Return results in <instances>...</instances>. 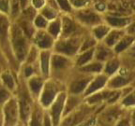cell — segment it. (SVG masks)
<instances>
[{
    "instance_id": "b9f144b4",
    "label": "cell",
    "mask_w": 135,
    "mask_h": 126,
    "mask_svg": "<svg viewBox=\"0 0 135 126\" xmlns=\"http://www.w3.org/2000/svg\"><path fill=\"white\" fill-rule=\"evenodd\" d=\"M133 120H134V123H135V112H134V116H133Z\"/></svg>"
},
{
    "instance_id": "7bdbcfd3",
    "label": "cell",
    "mask_w": 135,
    "mask_h": 126,
    "mask_svg": "<svg viewBox=\"0 0 135 126\" xmlns=\"http://www.w3.org/2000/svg\"><path fill=\"white\" fill-rule=\"evenodd\" d=\"M0 126H1V121H0Z\"/></svg>"
},
{
    "instance_id": "603a6c76",
    "label": "cell",
    "mask_w": 135,
    "mask_h": 126,
    "mask_svg": "<svg viewBox=\"0 0 135 126\" xmlns=\"http://www.w3.org/2000/svg\"><path fill=\"white\" fill-rule=\"evenodd\" d=\"M119 65V63L117 60H115V59L109 60V61L106 62V64H104V71L105 72V75L113 74L118 69Z\"/></svg>"
},
{
    "instance_id": "d6986e66",
    "label": "cell",
    "mask_w": 135,
    "mask_h": 126,
    "mask_svg": "<svg viewBox=\"0 0 135 126\" xmlns=\"http://www.w3.org/2000/svg\"><path fill=\"white\" fill-rule=\"evenodd\" d=\"M1 79L4 86L9 91H13L15 90L16 83L14 77L9 71L3 72L1 75Z\"/></svg>"
},
{
    "instance_id": "4316f807",
    "label": "cell",
    "mask_w": 135,
    "mask_h": 126,
    "mask_svg": "<svg viewBox=\"0 0 135 126\" xmlns=\"http://www.w3.org/2000/svg\"><path fill=\"white\" fill-rule=\"evenodd\" d=\"M31 126H42V112L39 108L34 111L31 122Z\"/></svg>"
},
{
    "instance_id": "f546056e",
    "label": "cell",
    "mask_w": 135,
    "mask_h": 126,
    "mask_svg": "<svg viewBox=\"0 0 135 126\" xmlns=\"http://www.w3.org/2000/svg\"><path fill=\"white\" fill-rule=\"evenodd\" d=\"M35 26L40 29H44L47 26V19L42 16H38L35 19Z\"/></svg>"
},
{
    "instance_id": "484cf974",
    "label": "cell",
    "mask_w": 135,
    "mask_h": 126,
    "mask_svg": "<svg viewBox=\"0 0 135 126\" xmlns=\"http://www.w3.org/2000/svg\"><path fill=\"white\" fill-rule=\"evenodd\" d=\"M132 40H133V38H130V37L123 38L122 39H121L115 45V50L116 52H119L121 51H122L123 50L125 49H126L128 47V45H129L131 43Z\"/></svg>"
},
{
    "instance_id": "9c48e42d",
    "label": "cell",
    "mask_w": 135,
    "mask_h": 126,
    "mask_svg": "<svg viewBox=\"0 0 135 126\" xmlns=\"http://www.w3.org/2000/svg\"><path fill=\"white\" fill-rule=\"evenodd\" d=\"M21 117L24 120H26L30 114L32 108V99L26 92L22 91L19 101L18 100Z\"/></svg>"
},
{
    "instance_id": "8d00e7d4",
    "label": "cell",
    "mask_w": 135,
    "mask_h": 126,
    "mask_svg": "<svg viewBox=\"0 0 135 126\" xmlns=\"http://www.w3.org/2000/svg\"><path fill=\"white\" fill-rule=\"evenodd\" d=\"M33 3L36 7L39 8L44 5V0H33Z\"/></svg>"
},
{
    "instance_id": "ac0fdd59",
    "label": "cell",
    "mask_w": 135,
    "mask_h": 126,
    "mask_svg": "<svg viewBox=\"0 0 135 126\" xmlns=\"http://www.w3.org/2000/svg\"><path fill=\"white\" fill-rule=\"evenodd\" d=\"M104 63L98 61L93 62H91L83 66L80 67L82 72L88 74H100L104 70Z\"/></svg>"
},
{
    "instance_id": "83f0119b",
    "label": "cell",
    "mask_w": 135,
    "mask_h": 126,
    "mask_svg": "<svg viewBox=\"0 0 135 126\" xmlns=\"http://www.w3.org/2000/svg\"><path fill=\"white\" fill-rule=\"evenodd\" d=\"M107 20L109 24L113 26H122L126 24V20L116 17H109L107 18Z\"/></svg>"
},
{
    "instance_id": "5bb4252c",
    "label": "cell",
    "mask_w": 135,
    "mask_h": 126,
    "mask_svg": "<svg viewBox=\"0 0 135 126\" xmlns=\"http://www.w3.org/2000/svg\"><path fill=\"white\" fill-rule=\"evenodd\" d=\"M76 26L72 20L69 18H64L61 22V35H63V38H69L75 36V33L77 31Z\"/></svg>"
},
{
    "instance_id": "7c38bea8",
    "label": "cell",
    "mask_w": 135,
    "mask_h": 126,
    "mask_svg": "<svg viewBox=\"0 0 135 126\" xmlns=\"http://www.w3.org/2000/svg\"><path fill=\"white\" fill-rule=\"evenodd\" d=\"M42 78L43 77L37 75H34L28 78V89L31 95L39 97L41 89L44 85Z\"/></svg>"
},
{
    "instance_id": "60d3db41",
    "label": "cell",
    "mask_w": 135,
    "mask_h": 126,
    "mask_svg": "<svg viewBox=\"0 0 135 126\" xmlns=\"http://www.w3.org/2000/svg\"><path fill=\"white\" fill-rule=\"evenodd\" d=\"M26 0H20V2H21V7H22V8L25 7V4H26Z\"/></svg>"
},
{
    "instance_id": "6da1fadb",
    "label": "cell",
    "mask_w": 135,
    "mask_h": 126,
    "mask_svg": "<svg viewBox=\"0 0 135 126\" xmlns=\"http://www.w3.org/2000/svg\"><path fill=\"white\" fill-rule=\"evenodd\" d=\"M11 49L14 56L19 62L26 60L31 47H29L28 36L18 25H15L9 32Z\"/></svg>"
},
{
    "instance_id": "f35d334b",
    "label": "cell",
    "mask_w": 135,
    "mask_h": 126,
    "mask_svg": "<svg viewBox=\"0 0 135 126\" xmlns=\"http://www.w3.org/2000/svg\"><path fill=\"white\" fill-rule=\"evenodd\" d=\"M96 8H97L98 10H104L105 9V6L104 4L103 3H98L96 5Z\"/></svg>"
},
{
    "instance_id": "e575fe53",
    "label": "cell",
    "mask_w": 135,
    "mask_h": 126,
    "mask_svg": "<svg viewBox=\"0 0 135 126\" xmlns=\"http://www.w3.org/2000/svg\"><path fill=\"white\" fill-rule=\"evenodd\" d=\"M0 10L5 13H7L9 10V1L8 0H0Z\"/></svg>"
},
{
    "instance_id": "1f68e13d",
    "label": "cell",
    "mask_w": 135,
    "mask_h": 126,
    "mask_svg": "<svg viewBox=\"0 0 135 126\" xmlns=\"http://www.w3.org/2000/svg\"><path fill=\"white\" fill-rule=\"evenodd\" d=\"M12 14L13 15H17L19 10V1L18 0H11Z\"/></svg>"
},
{
    "instance_id": "836d02e7",
    "label": "cell",
    "mask_w": 135,
    "mask_h": 126,
    "mask_svg": "<svg viewBox=\"0 0 135 126\" xmlns=\"http://www.w3.org/2000/svg\"><path fill=\"white\" fill-rule=\"evenodd\" d=\"M125 105H132L135 104V93L128 96L123 101Z\"/></svg>"
},
{
    "instance_id": "4fadbf2b",
    "label": "cell",
    "mask_w": 135,
    "mask_h": 126,
    "mask_svg": "<svg viewBox=\"0 0 135 126\" xmlns=\"http://www.w3.org/2000/svg\"><path fill=\"white\" fill-rule=\"evenodd\" d=\"M78 18L83 23L86 25L96 26L100 22V18L96 13L90 10H83L78 14Z\"/></svg>"
},
{
    "instance_id": "e0dca14e",
    "label": "cell",
    "mask_w": 135,
    "mask_h": 126,
    "mask_svg": "<svg viewBox=\"0 0 135 126\" xmlns=\"http://www.w3.org/2000/svg\"><path fill=\"white\" fill-rule=\"evenodd\" d=\"M122 35V32L119 31H109L108 35L104 38V44L108 47L115 46V45L121 39Z\"/></svg>"
},
{
    "instance_id": "2e32d148",
    "label": "cell",
    "mask_w": 135,
    "mask_h": 126,
    "mask_svg": "<svg viewBox=\"0 0 135 126\" xmlns=\"http://www.w3.org/2000/svg\"><path fill=\"white\" fill-rule=\"evenodd\" d=\"M94 49L95 47H93L90 49L79 53L80 56L77 58L75 63L79 67H81L91 62L92 59H94Z\"/></svg>"
},
{
    "instance_id": "d6a6232c",
    "label": "cell",
    "mask_w": 135,
    "mask_h": 126,
    "mask_svg": "<svg viewBox=\"0 0 135 126\" xmlns=\"http://www.w3.org/2000/svg\"><path fill=\"white\" fill-rule=\"evenodd\" d=\"M57 2L61 9H63L66 11H70L71 10V6L69 3L68 0H57Z\"/></svg>"
},
{
    "instance_id": "4dcf8cb0",
    "label": "cell",
    "mask_w": 135,
    "mask_h": 126,
    "mask_svg": "<svg viewBox=\"0 0 135 126\" xmlns=\"http://www.w3.org/2000/svg\"><path fill=\"white\" fill-rule=\"evenodd\" d=\"M43 15L47 19H53L56 16V13L51 9L47 8L43 10Z\"/></svg>"
},
{
    "instance_id": "5b68a950",
    "label": "cell",
    "mask_w": 135,
    "mask_h": 126,
    "mask_svg": "<svg viewBox=\"0 0 135 126\" xmlns=\"http://www.w3.org/2000/svg\"><path fill=\"white\" fill-rule=\"evenodd\" d=\"M69 56L57 52L51 55L50 59V70L61 72L69 69L71 66V61Z\"/></svg>"
},
{
    "instance_id": "ffe728a7",
    "label": "cell",
    "mask_w": 135,
    "mask_h": 126,
    "mask_svg": "<svg viewBox=\"0 0 135 126\" xmlns=\"http://www.w3.org/2000/svg\"><path fill=\"white\" fill-rule=\"evenodd\" d=\"M9 37V23L5 17L0 15V41L3 42Z\"/></svg>"
},
{
    "instance_id": "ba28073f",
    "label": "cell",
    "mask_w": 135,
    "mask_h": 126,
    "mask_svg": "<svg viewBox=\"0 0 135 126\" xmlns=\"http://www.w3.org/2000/svg\"><path fill=\"white\" fill-rule=\"evenodd\" d=\"M107 82L108 78L106 75H98L96 77H93L83 94L87 97L90 94L101 91L103 87L107 85Z\"/></svg>"
},
{
    "instance_id": "74e56055",
    "label": "cell",
    "mask_w": 135,
    "mask_h": 126,
    "mask_svg": "<svg viewBox=\"0 0 135 126\" xmlns=\"http://www.w3.org/2000/svg\"><path fill=\"white\" fill-rule=\"evenodd\" d=\"M44 126H51V122H50V119L47 115L45 116L44 118Z\"/></svg>"
},
{
    "instance_id": "277c9868",
    "label": "cell",
    "mask_w": 135,
    "mask_h": 126,
    "mask_svg": "<svg viewBox=\"0 0 135 126\" xmlns=\"http://www.w3.org/2000/svg\"><path fill=\"white\" fill-rule=\"evenodd\" d=\"M18 99L15 97H11L5 104L4 113L5 116L6 126H13L17 121L18 112Z\"/></svg>"
},
{
    "instance_id": "3957f363",
    "label": "cell",
    "mask_w": 135,
    "mask_h": 126,
    "mask_svg": "<svg viewBox=\"0 0 135 126\" xmlns=\"http://www.w3.org/2000/svg\"><path fill=\"white\" fill-rule=\"evenodd\" d=\"M61 92L56 81L48 80L44 83L39 95V101L43 106H50Z\"/></svg>"
},
{
    "instance_id": "f1b7e54d",
    "label": "cell",
    "mask_w": 135,
    "mask_h": 126,
    "mask_svg": "<svg viewBox=\"0 0 135 126\" xmlns=\"http://www.w3.org/2000/svg\"><path fill=\"white\" fill-rule=\"evenodd\" d=\"M10 98V91L5 87H0V103L6 102Z\"/></svg>"
},
{
    "instance_id": "ab89813d",
    "label": "cell",
    "mask_w": 135,
    "mask_h": 126,
    "mask_svg": "<svg viewBox=\"0 0 135 126\" xmlns=\"http://www.w3.org/2000/svg\"><path fill=\"white\" fill-rule=\"evenodd\" d=\"M117 126H129V122L127 120H123L122 122H120Z\"/></svg>"
},
{
    "instance_id": "52a82bcc",
    "label": "cell",
    "mask_w": 135,
    "mask_h": 126,
    "mask_svg": "<svg viewBox=\"0 0 135 126\" xmlns=\"http://www.w3.org/2000/svg\"><path fill=\"white\" fill-rule=\"evenodd\" d=\"M66 98H67V95L65 93L61 91L57 96L54 102L50 105L51 106V114L55 125H57L59 122L61 114L65 104Z\"/></svg>"
},
{
    "instance_id": "7402d4cb",
    "label": "cell",
    "mask_w": 135,
    "mask_h": 126,
    "mask_svg": "<svg viewBox=\"0 0 135 126\" xmlns=\"http://www.w3.org/2000/svg\"><path fill=\"white\" fill-rule=\"evenodd\" d=\"M61 31V22L58 20L54 21L47 26V32L54 39H57L60 37Z\"/></svg>"
},
{
    "instance_id": "30bf717a",
    "label": "cell",
    "mask_w": 135,
    "mask_h": 126,
    "mask_svg": "<svg viewBox=\"0 0 135 126\" xmlns=\"http://www.w3.org/2000/svg\"><path fill=\"white\" fill-rule=\"evenodd\" d=\"M93 77H85L84 78L76 79L71 83L70 85V91L73 95H77L80 93H84L88 84Z\"/></svg>"
},
{
    "instance_id": "9a60e30c",
    "label": "cell",
    "mask_w": 135,
    "mask_h": 126,
    "mask_svg": "<svg viewBox=\"0 0 135 126\" xmlns=\"http://www.w3.org/2000/svg\"><path fill=\"white\" fill-rule=\"evenodd\" d=\"M109 47H107L105 45L98 46L94 49V58L97 61L103 62L106 61L109 59L111 55V51Z\"/></svg>"
},
{
    "instance_id": "cb8c5ba5",
    "label": "cell",
    "mask_w": 135,
    "mask_h": 126,
    "mask_svg": "<svg viewBox=\"0 0 135 126\" xmlns=\"http://www.w3.org/2000/svg\"><path fill=\"white\" fill-rule=\"evenodd\" d=\"M84 116H85V113L83 112H80L73 114V115L70 116L68 119L65 121V125L72 126L74 125L77 124L78 123H79V122L83 120Z\"/></svg>"
},
{
    "instance_id": "8fae6325",
    "label": "cell",
    "mask_w": 135,
    "mask_h": 126,
    "mask_svg": "<svg viewBox=\"0 0 135 126\" xmlns=\"http://www.w3.org/2000/svg\"><path fill=\"white\" fill-rule=\"evenodd\" d=\"M51 55L50 50H42L40 53V70L43 77H47L50 72Z\"/></svg>"
},
{
    "instance_id": "7a4b0ae2",
    "label": "cell",
    "mask_w": 135,
    "mask_h": 126,
    "mask_svg": "<svg viewBox=\"0 0 135 126\" xmlns=\"http://www.w3.org/2000/svg\"><path fill=\"white\" fill-rule=\"evenodd\" d=\"M83 39L81 37L75 36L63 38L54 43L55 49L57 53L69 56L79 53V50L83 45Z\"/></svg>"
},
{
    "instance_id": "d590c367",
    "label": "cell",
    "mask_w": 135,
    "mask_h": 126,
    "mask_svg": "<svg viewBox=\"0 0 135 126\" xmlns=\"http://www.w3.org/2000/svg\"><path fill=\"white\" fill-rule=\"evenodd\" d=\"M71 1L75 7H80L85 5L89 1V0H71Z\"/></svg>"
},
{
    "instance_id": "8992f818",
    "label": "cell",
    "mask_w": 135,
    "mask_h": 126,
    "mask_svg": "<svg viewBox=\"0 0 135 126\" xmlns=\"http://www.w3.org/2000/svg\"><path fill=\"white\" fill-rule=\"evenodd\" d=\"M34 45L36 47L41 50H49L54 46V38L47 32L40 30L36 32L33 35Z\"/></svg>"
},
{
    "instance_id": "44dd1931",
    "label": "cell",
    "mask_w": 135,
    "mask_h": 126,
    "mask_svg": "<svg viewBox=\"0 0 135 126\" xmlns=\"http://www.w3.org/2000/svg\"><path fill=\"white\" fill-rule=\"evenodd\" d=\"M109 31V28L105 25H98L93 28L92 35L95 39L100 40L104 39Z\"/></svg>"
},
{
    "instance_id": "d4e9b609",
    "label": "cell",
    "mask_w": 135,
    "mask_h": 126,
    "mask_svg": "<svg viewBox=\"0 0 135 126\" xmlns=\"http://www.w3.org/2000/svg\"><path fill=\"white\" fill-rule=\"evenodd\" d=\"M119 115V112L116 110H112L109 111L107 112L105 114L102 116V120L104 123H112L117 118Z\"/></svg>"
}]
</instances>
